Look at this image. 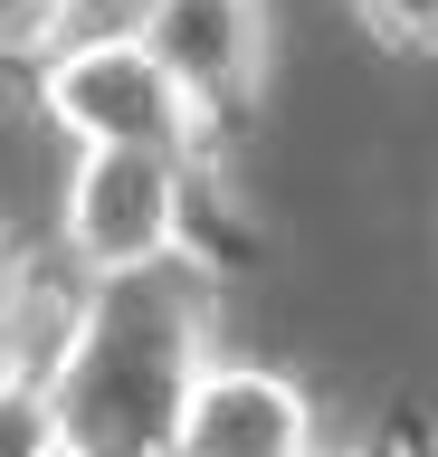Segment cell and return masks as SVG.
<instances>
[{"mask_svg":"<svg viewBox=\"0 0 438 457\" xmlns=\"http://www.w3.org/2000/svg\"><path fill=\"white\" fill-rule=\"evenodd\" d=\"M210 371V314L191 267H144V277H87V305L67 324L58 362L38 391L58 410L67 457H172L181 410Z\"/></svg>","mask_w":438,"mask_h":457,"instance_id":"1","label":"cell"},{"mask_svg":"<svg viewBox=\"0 0 438 457\" xmlns=\"http://www.w3.org/2000/svg\"><path fill=\"white\" fill-rule=\"evenodd\" d=\"M38 114L67 143H144V153H181V162H201L210 143V105L124 20L77 29L67 48L38 57Z\"/></svg>","mask_w":438,"mask_h":457,"instance_id":"2","label":"cell"},{"mask_svg":"<svg viewBox=\"0 0 438 457\" xmlns=\"http://www.w3.org/2000/svg\"><path fill=\"white\" fill-rule=\"evenodd\" d=\"M315 457H391V448H315Z\"/></svg>","mask_w":438,"mask_h":457,"instance_id":"11","label":"cell"},{"mask_svg":"<svg viewBox=\"0 0 438 457\" xmlns=\"http://www.w3.org/2000/svg\"><path fill=\"white\" fill-rule=\"evenodd\" d=\"M315 400H305V381H286V371L267 362H219L210 353L201 391H191V410H181V448L172 457H315Z\"/></svg>","mask_w":438,"mask_h":457,"instance_id":"5","label":"cell"},{"mask_svg":"<svg viewBox=\"0 0 438 457\" xmlns=\"http://www.w3.org/2000/svg\"><path fill=\"white\" fill-rule=\"evenodd\" d=\"M20 381H38V371H29V353L10 343V324H0V391H20Z\"/></svg>","mask_w":438,"mask_h":457,"instance_id":"10","label":"cell"},{"mask_svg":"<svg viewBox=\"0 0 438 457\" xmlns=\"http://www.w3.org/2000/svg\"><path fill=\"white\" fill-rule=\"evenodd\" d=\"M58 238L77 277H144L162 257H191V162L144 143H77Z\"/></svg>","mask_w":438,"mask_h":457,"instance_id":"3","label":"cell"},{"mask_svg":"<svg viewBox=\"0 0 438 457\" xmlns=\"http://www.w3.org/2000/svg\"><path fill=\"white\" fill-rule=\"evenodd\" d=\"M124 29L210 105V124L258 105V86H267V0H124Z\"/></svg>","mask_w":438,"mask_h":457,"instance_id":"4","label":"cell"},{"mask_svg":"<svg viewBox=\"0 0 438 457\" xmlns=\"http://www.w3.org/2000/svg\"><path fill=\"white\" fill-rule=\"evenodd\" d=\"M87 0H0V57H29V48H48L67 20H77Z\"/></svg>","mask_w":438,"mask_h":457,"instance_id":"8","label":"cell"},{"mask_svg":"<svg viewBox=\"0 0 438 457\" xmlns=\"http://www.w3.org/2000/svg\"><path fill=\"white\" fill-rule=\"evenodd\" d=\"M352 10H362V29H372L381 48L438 57V0H352Z\"/></svg>","mask_w":438,"mask_h":457,"instance_id":"7","label":"cell"},{"mask_svg":"<svg viewBox=\"0 0 438 457\" xmlns=\"http://www.w3.org/2000/svg\"><path fill=\"white\" fill-rule=\"evenodd\" d=\"M20 286H29V257H20V248H10V238H0V324L20 314Z\"/></svg>","mask_w":438,"mask_h":457,"instance_id":"9","label":"cell"},{"mask_svg":"<svg viewBox=\"0 0 438 457\" xmlns=\"http://www.w3.org/2000/svg\"><path fill=\"white\" fill-rule=\"evenodd\" d=\"M0 457H67L58 410H48V391H38V381L0 391Z\"/></svg>","mask_w":438,"mask_h":457,"instance_id":"6","label":"cell"}]
</instances>
